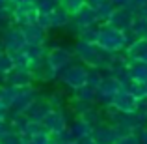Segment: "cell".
Instances as JSON below:
<instances>
[{"label":"cell","instance_id":"6da1fadb","mask_svg":"<svg viewBox=\"0 0 147 144\" xmlns=\"http://www.w3.org/2000/svg\"><path fill=\"white\" fill-rule=\"evenodd\" d=\"M115 54L117 53L104 51L99 43H90V41H84V40H78L75 43V56L82 64H86L88 68L108 69L112 66V62L115 60Z\"/></svg>","mask_w":147,"mask_h":144},{"label":"cell","instance_id":"7a4b0ae2","mask_svg":"<svg viewBox=\"0 0 147 144\" xmlns=\"http://www.w3.org/2000/svg\"><path fill=\"white\" fill-rule=\"evenodd\" d=\"M97 43L108 53H123L127 47L130 45L127 32L115 30L112 26H108L106 23L99 25V36H97Z\"/></svg>","mask_w":147,"mask_h":144},{"label":"cell","instance_id":"3957f363","mask_svg":"<svg viewBox=\"0 0 147 144\" xmlns=\"http://www.w3.org/2000/svg\"><path fill=\"white\" fill-rule=\"evenodd\" d=\"M88 73H90V68H88L86 64H76V62H73L63 71L58 73V77H60V81L65 86H69L71 90H76V88H82V86L88 84Z\"/></svg>","mask_w":147,"mask_h":144},{"label":"cell","instance_id":"277c9868","mask_svg":"<svg viewBox=\"0 0 147 144\" xmlns=\"http://www.w3.org/2000/svg\"><path fill=\"white\" fill-rule=\"evenodd\" d=\"M45 58H47L49 64L60 73V71H63L69 64H73V60H75L76 56H75V51H71L67 47H61V45H56V47L47 51V56Z\"/></svg>","mask_w":147,"mask_h":144},{"label":"cell","instance_id":"5b68a950","mask_svg":"<svg viewBox=\"0 0 147 144\" xmlns=\"http://www.w3.org/2000/svg\"><path fill=\"white\" fill-rule=\"evenodd\" d=\"M37 97H39V92H37L36 86L19 88V90H17V96H15V101L11 103V107H9L11 114H24V112L28 111V107L37 99Z\"/></svg>","mask_w":147,"mask_h":144},{"label":"cell","instance_id":"8992f818","mask_svg":"<svg viewBox=\"0 0 147 144\" xmlns=\"http://www.w3.org/2000/svg\"><path fill=\"white\" fill-rule=\"evenodd\" d=\"M119 90H121V83H119V79H115L114 75L108 73V75L102 79V83L97 86V103L104 105V107L112 105V99H114V96L117 94Z\"/></svg>","mask_w":147,"mask_h":144},{"label":"cell","instance_id":"52a82bcc","mask_svg":"<svg viewBox=\"0 0 147 144\" xmlns=\"http://www.w3.org/2000/svg\"><path fill=\"white\" fill-rule=\"evenodd\" d=\"M134 19H136V13L130 11L129 8H117L114 10V13L108 17L106 25L112 26L115 30H121V32H129L134 25Z\"/></svg>","mask_w":147,"mask_h":144},{"label":"cell","instance_id":"ba28073f","mask_svg":"<svg viewBox=\"0 0 147 144\" xmlns=\"http://www.w3.org/2000/svg\"><path fill=\"white\" fill-rule=\"evenodd\" d=\"M2 43H4V49H6L9 54H13V53H17V51H21V49L26 45V40H24V34H22L21 26L13 25V26H9V28L4 30Z\"/></svg>","mask_w":147,"mask_h":144},{"label":"cell","instance_id":"9c48e42d","mask_svg":"<svg viewBox=\"0 0 147 144\" xmlns=\"http://www.w3.org/2000/svg\"><path fill=\"white\" fill-rule=\"evenodd\" d=\"M43 126L49 133H61L69 127V120L63 109H52L43 120Z\"/></svg>","mask_w":147,"mask_h":144},{"label":"cell","instance_id":"30bf717a","mask_svg":"<svg viewBox=\"0 0 147 144\" xmlns=\"http://www.w3.org/2000/svg\"><path fill=\"white\" fill-rule=\"evenodd\" d=\"M138 105H140V99L123 88L112 99V107H115L119 112H125V114H134L138 111Z\"/></svg>","mask_w":147,"mask_h":144},{"label":"cell","instance_id":"8fae6325","mask_svg":"<svg viewBox=\"0 0 147 144\" xmlns=\"http://www.w3.org/2000/svg\"><path fill=\"white\" fill-rule=\"evenodd\" d=\"M99 25H100V21H99L97 13H95L91 8L84 6L76 15H73V21H71L69 26L76 28L78 32H82V30H86V28H93V26H99Z\"/></svg>","mask_w":147,"mask_h":144},{"label":"cell","instance_id":"7c38bea8","mask_svg":"<svg viewBox=\"0 0 147 144\" xmlns=\"http://www.w3.org/2000/svg\"><path fill=\"white\" fill-rule=\"evenodd\" d=\"M30 73H32L34 81H39V83H50V81H54L58 77V71L47 62V58L34 62L30 66Z\"/></svg>","mask_w":147,"mask_h":144},{"label":"cell","instance_id":"4fadbf2b","mask_svg":"<svg viewBox=\"0 0 147 144\" xmlns=\"http://www.w3.org/2000/svg\"><path fill=\"white\" fill-rule=\"evenodd\" d=\"M91 139H93L97 144H117L119 135H117V131H115L114 126H110L108 122H104V124H100V126L93 127Z\"/></svg>","mask_w":147,"mask_h":144},{"label":"cell","instance_id":"5bb4252c","mask_svg":"<svg viewBox=\"0 0 147 144\" xmlns=\"http://www.w3.org/2000/svg\"><path fill=\"white\" fill-rule=\"evenodd\" d=\"M4 83L6 84H11L15 88H26V86H34V77L30 73V69H17L15 68L11 73H7L4 77Z\"/></svg>","mask_w":147,"mask_h":144},{"label":"cell","instance_id":"9a60e30c","mask_svg":"<svg viewBox=\"0 0 147 144\" xmlns=\"http://www.w3.org/2000/svg\"><path fill=\"white\" fill-rule=\"evenodd\" d=\"M22 34H24V40L28 45H45L47 43V30L41 28L36 23H30V25L21 26Z\"/></svg>","mask_w":147,"mask_h":144},{"label":"cell","instance_id":"2e32d148","mask_svg":"<svg viewBox=\"0 0 147 144\" xmlns=\"http://www.w3.org/2000/svg\"><path fill=\"white\" fill-rule=\"evenodd\" d=\"M50 111H52V107H50L49 99H47V97L43 99V97L39 96V97H37V99L28 107V111H26L24 114L28 116L30 120H34V122H43L45 116H47Z\"/></svg>","mask_w":147,"mask_h":144},{"label":"cell","instance_id":"e0dca14e","mask_svg":"<svg viewBox=\"0 0 147 144\" xmlns=\"http://www.w3.org/2000/svg\"><path fill=\"white\" fill-rule=\"evenodd\" d=\"M69 131H71V135L75 137V141L80 142V141H84V139L91 137L93 127H91L86 120H82L80 116H75V120H73V122H69Z\"/></svg>","mask_w":147,"mask_h":144},{"label":"cell","instance_id":"ac0fdd59","mask_svg":"<svg viewBox=\"0 0 147 144\" xmlns=\"http://www.w3.org/2000/svg\"><path fill=\"white\" fill-rule=\"evenodd\" d=\"M125 54L132 62H147V40H136L125 49Z\"/></svg>","mask_w":147,"mask_h":144},{"label":"cell","instance_id":"d6986e66","mask_svg":"<svg viewBox=\"0 0 147 144\" xmlns=\"http://www.w3.org/2000/svg\"><path fill=\"white\" fill-rule=\"evenodd\" d=\"M73 99L95 105L97 103V88L90 86V84H86V86H82V88H76V90H73Z\"/></svg>","mask_w":147,"mask_h":144},{"label":"cell","instance_id":"ffe728a7","mask_svg":"<svg viewBox=\"0 0 147 144\" xmlns=\"http://www.w3.org/2000/svg\"><path fill=\"white\" fill-rule=\"evenodd\" d=\"M127 36H129V41H130V43H132V41H136V40H147V19L136 17V19H134L132 28L127 32Z\"/></svg>","mask_w":147,"mask_h":144},{"label":"cell","instance_id":"44dd1931","mask_svg":"<svg viewBox=\"0 0 147 144\" xmlns=\"http://www.w3.org/2000/svg\"><path fill=\"white\" fill-rule=\"evenodd\" d=\"M71 21H73V15L67 13L63 8H58L56 11L50 13V26L52 28H65V26L71 25Z\"/></svg>","mask_w":147,"mask_h":144},{"label":"cell","instance_id":"7402d4cb","mask_svg":"<svg viewBox=\"0 0 147 144\" xmlns=\"http://www.w3.org/2000/svg\"><path fill=\"white\" fill-rule=\"evenodd\" d=\"M78 116L82 120H86L91 127H97V126H100V124H104V112L99 111V109H95L93 105H90V107H88L84 112H80Z\"/></svg>","mask_w":147,"mask_h":144},{"label":"cell","instance_id":"603a6c76","mask_svg":"<svg viewBox=\"0 0 147 144\" xmlns=\"http://www.w3.org/2000/svg\"><path fill=\"white\" fill-rule=\"evenodd\" d=\"M129 77L138 83H147V62L129 60Z\"/></svg>","mask_w":147,"mask_h":144},{"label":"cell","instance_id":"cb8c5ba5","mask_svg":"<svg viewBox=\"0 0 147 144\" xmlns=\"http://www.w3.org/2000/svg\"><path fill=\"white\" fill-rule=\"evenodd\" d=\"M22 51H24V54L30 58L32 64L47 56V49H45V45H28V43H26L24 47H22Z\"/></svg>","mask_w":147,"mask_h":144},{"label":"cell","instance_id":"d4e9b609","mask_svg":"<svg viewBox=\"0 0 147 144\" xmlns=\"http://www.w3.org/2000/svg\"><path fill=\"white\" fill-rule=\"evenodd\" d=\"M13 69H15L13 56H11L7 51H2V53H0V75L6 77L7 73H11Z\"/></svg>","mask_w":147,"mask_h":144},{"label":"cell","instance_id":"484cf974","mask_svg":"<svg viewBox=\"0 0 147 144\" xmlns=\"http://www.w3.org/2000/svg\"><path fill=\"white\" fill-rule=\"evenodd\" d=\"M108 75V69H102V68H90V73H88V84L93 88H97L102 79Z\"/></svg>","mask_w":147,"mask_h":144},{"label":"cell","instance_id":"4316f807","mask_svg":"<svg viewBox=\"0 0 147 144\" xmlns=\"http://www.w3.org/2000/svg\"><path fill=\"white\" fill-rule=\"evenodd\" d=\"M17 90L19 88L11 86V84L0 86V101H2L4 105H7V107H11V103L15 101V96H17Z\"/></svg>","mask_w":147,"mask_h":144},{"label":"cell","instance_id":"83f0119b","mask_svg":"<svg viewBox=\"0 0 147 144\" xmlns=\"http://www.w3.org/2000/svg\"><path fill=\"white\" fill-rule=\"evenodd\" d=\"M84 6H86V0H60V8H63L71 15H76Z\"/></svg>","mask_w":147,"mask_h":144},{"label":"cell","instance_id":"f1b7e54d","mask_svg":"<svg viewBox=\"0 0 147 144\" xmlns=\"http://www.w3.org/2000/svg\"><path fill=\"white\" fill-rule=\"evenodd\" d=\"M36 8L39 13H52L60 8V0H36Z\"/></svg>","mask_w":147,"mask_h":144},{"label":"cell","instance_id":"f546056e","mask_svg":"<svg viewBox=\"0 0 147 144\" xmlns=\"http://www.w3.org/2000/svg\"><path fill=\"white\" fill-rule=\"evenodd\" d=\"M47 99H49V103H50L52 109H63L65 105H67V97H65V94L60 92V90H54Z\"/></svg>","mask_w":147,"mask_h":144},{"label":"cell","instance_id":"4dcf8cb0","mask_svg":"<svg viewBox=\"0 0 147 144\" xmlns=\"http://www.w3.org/2000/svg\"><path fill=\"white\" fill-rule=\"evenodd\" d=\"M13 56V62H15V68L17 69H30V66H32V62H30V58L24 54V51H17V53L11 54Z\"/></svg>","mask_w":147,"mask_h":144},{"label":"cell","instance_id":"1f68e13d","mask_svg":"<svg viewBox=\"0 0 147 144\" xmlns=\"http://www.w3.org/2000/svg\"><path fill=\"white\" fill-rule=\"evenodd\" d=\"M41 131H47L45 126H43V122H34V120H30V124H28V127H26V131H24L22 137L32 139V137H36L37 133H41Z\"/></svg>","mask_w":147,"mask_h":144},{"label":"cell","instance_id":"d6a6232c","mask_svg":"<svg viewBox=\"0 0 147 144\" xmlns=\"http://www.w3.org/2000/svg\"><path fill=\"white\" fill-rule=\"evenodd\" d=\"M97 36H99V26L86 28V30H82V32H78V40L90 41V43H97Z\"/></svg>","mask_w":147,"mask_h":144},{"label":"cell","instance_id":"836d02e7","mask_svg":"<svg viewBox=\"0 0 147 144\" xmlns=\"http://www.w3.org/2000/svg\"><path fill=\"white\" fill-rule=\"evenodd\" d=\"M24 142V137L21 133H15V131H9L4 137H0V144H22Z\"/></svg>","mask_w":147,"mask_h":144},{"label":"cell","instance_id":"e575fe53","mask_svg":"<svg viewBox=\"0 0 147 144\" xmlns=\"http://www.w3.org/2000/svg\"><path fill=\"white\" fill-rule=\"evenodd\" d=\"M36 25H39L41 28H45V30H50L52 28V26H50V13H39V11H37Z\"/></svg>","mask_w":147,"mask_h":144},{"label":"cell","instance_id":"d590c367","mask_svg":"<svg viewBox=\"0 0 147 144\" xmlns=\"http://www.w3.org/2000/svg\"><path fill=\"white\" fill-rule=\"evenodd\" d=\"M32 142L34 144H50V133L49 131H41L36 137H32Z\"/></svg>","mask_w":147,"mask_h":144},{"label":"cell","instance_id":"8d00e7d4","mask_svg":"<svg viewBox=\"0 0 147 144\" xmlns=\"http://www.w3.org/2000/svg\"><path fill=\"white\" fill-rule=\"evenodd\" d=\"M117 144H140V137H138V133L125 135V137H119Z\"/></svg>","mask_w":147,"mask_h":144},{"label":"cell","instance_id":"74e56055","mask_svg":"<svg viewBox=\"0 0 147 144\" xmlns=\"http://www.w3.org/2000/svg\"><path fill=\"white\" fill-rule=\"evenodd\" d=\"M9 114H11L9 107L0 101V122H7V120H9Z\"/></svg>","mask_w":147,"mask_h":144},{"label":"cell","instance_id":"f35d334b","mask_svg":"<svg viewBox=\"0 0 147 144\" xmlns=\"http://www.w3.org/2000/svg\"><path fill=\"white\" fill-rule=\"evenodd\" d=\"M145 2H147V0H129V6H127V8H129L130 11H134V13H136V11L140 10Z\"/></svg>","mask_w":147,"mask_h":144},{"label":"cell","instance_id":"ab89813d","mask_svg":"<svg viewBox=\"0 0 147 144\" xmlns=\"http://www.w3.org/2000/svg\"><path fill=\"white\" fill-rule=\"evenodd\" d=\"M112 4H114V8L117 10V8H127L129 6V0H110Z\"/></svg>","mask_w":147,"mask_h":144},{"label":"cell","instance_id":"60d3db41","mask_svg":"<svg viewBox=\"0 0 147 144\" xmlns=\"http://www.w3.org/2000/svg\"><path fill=\"white\" fill-rule=\"evenodd\" d=\"M136 17H142V19H147V2L144 4V6L140 8V10L136 11Z\"/></svg>","mask_w":147,"mask_h":144},{"label":"cell","instance_id":"b9f144b4","mask_svg":"<svg viewBox=\"0 0 147 144\" xmlns=\"http://www.w3.org/2000/svg\"><path fill=\"white\" fill-rule=\"evenodd\" d=\"M138 137H140V144H147V126L138 133Z\"/></svg>","mask_w":147,"mask_h":144},{"label":"cell","instance_id":"7bdbcfd3","mask_svg":"<svg viewBox=\"0 0 147 144\" xmlns=\"http://www.w3.org/2000/svg\"><path fill=\"white\" fill-rule=\"evenodd\" d=\"M80 144H97V142H95L91 137H88V139H84V141H80Z\"/></svg>","mask_w":147,"mask_h":144},{"label":"cell","instance_id":"ee69618b","mask_svg":"<svg viewBox=\"0 0 147 144\" xmlns=\"http://www.w3.org/2000/svg\"><path fill=\"white\" fill-rule=\"evenodd\" d=\"M11 4V0H0V8H7Z\"/></svg>","mask_w":147,"mask_h":144},{"label":"cell","instance_id":"f6af8a7d","mask_svg":"<svg viewBox=\"0 0 147 144\" xmlns=\"http://www.w3.org/2000/svg\"><path fill=\"white\" fill-rule=\"evenodd\" d=\"M22 144H34V142H32V139H26L24 137V142H22Z\"/></svg>","mask_w":147,"mask_h":144},{"label":"cell","instance_id":"bcb514c9","mask_svg":"<svg viewBox=\"0 0 147 144\" xmlns=\"http://www.w3.org/2000/svg\"><path fill=\"white\" fill-rule=\"evenodd\" d=\"M2 51H6V49H4V43H2V40H0V53H2Z\"/></svg>","mask_w":147,"mask_h":144},{"label":"cell","instance_id":"7dc6e473","mask_svg":"<svg viewBox=\"0 0 147 144\" xmlns=\"http://www.w3.org/2000/svg\"><path fill=\"white\" fill-rule=\"evenodd\" d=\"M69 144H80V142H78V141H75V142H69Z\"/></svg>","mask_w":147,"mask_h":144},{"label":"cell","instance_id":"c3c4849f","mask_svg":"<svg viewBox=\"0 0 147 144\" xmlns=\"http://www.w3.org/2000/svg\"><path fill=\"white\" fill-rule=\"evenodd\" d=\"M0 81H4V77H2V75H0Z\"/></svg>","mask_w":147,"mask_h":144}]
</instances>
